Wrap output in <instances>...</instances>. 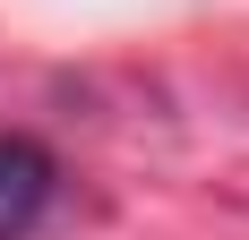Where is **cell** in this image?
<instances>
[{
  "instance_id": "cell-1",
  "label": "cell",
  "mask_w": 249,
  "mask_h": 240,
  "mask_svg": "<svg viewBox=\"0 0 249 240\" xmlns=\"http://www.w3.org/2000/svg\"><path fill=\"white\" fill-rule=\"evenodd\" d=\"M60 197V163L35 137H0V240H26Z\"/></svg>"
}]
</instances>
